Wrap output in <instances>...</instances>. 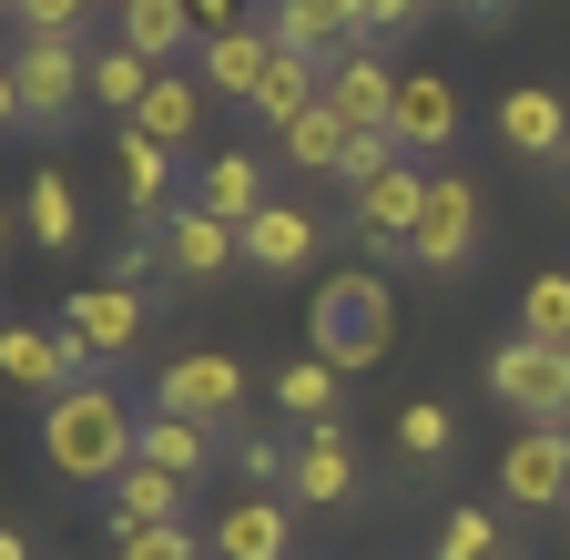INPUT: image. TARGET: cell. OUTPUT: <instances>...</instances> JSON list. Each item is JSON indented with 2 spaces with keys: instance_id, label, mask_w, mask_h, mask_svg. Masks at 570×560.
Returning <instances> with one entry per match:
<instances>
[{
  "instance_id": "obj_1",
  "label": "cell",
  "mask_w": 570,
  "mask_h": 560,
  "mask_svg": "<svg viewBox=\"0 0 570 560\" xmlns=\"http://www.w3.org/2000/svg\"><path fill=\"white\" fill-rule=\"evenodd\" d=\"M142 459V417L112 377H82V387H61L41 407V469L71 479V489H112L122 469Z\"/></svg>"
},
{
  "instance_id": "obj_2",
  "label": "cell",
  "mask_w": 570,
  "mask_h": 560,
  "mask_svg": "<svg viewBox=\"0 0 570 560\" xmlns=\"http://www.w3.org/2000/svg\"><path fill=\"white\" fill-rule=\"evenodd\" d=\"M387 336H397V316H387V286H377V275H326V286H316L306 346H316L336 377L377 367V357H387Z\"/></svg>"
},
{
  "instance_id": "obj_3",
  "label": "cell",
  "mask_w": 570,
  "mask_h": 560,
  "mask_svg": "<svg viewBox=\"0 0 570 560\" xmlns=\"http://www.w3.org/2000/svg\"><path fill=\"white\" fill-rule=\"evenodd\" d=\"M489 397L520 429H570V346H540V336L489 346Z\"/></svg>"
},
{
  "instance_id": "obj_4",
  "label": "cell",
  "mask_w": 570,
  "mask_h": 560,
  "mask_svg": "<svg viewBox=\"0 0 570 560\" xmlns=\"http://www.w3.org/2000/svg\"><path fill=\"white\" fill-rule=\"evenodd\" d=\"M11 82H21V122L61 132L92 102V51L82 41H11Z\"/></svg>"
},
{
  "instance_id": "obj_5",
  "label": "cell",
  "mask_w": 570,
  "mask_h": 560,
  "mask_svg": "<svg viewBox=\"0 0 570 560\" xmlns=\"http://www.w3.org/2000/svg\"><path fill=\"white\" fill-rule=\"evenodd\" d=\"M479 235H489V215H479V184L469 174H428V204H417V275H469V255H479Z\"/></svg>"
},
{
  "instance_id": "obj_6",
  "label": "cell",
  "mask_w": 570,
  "mask_h": 560,
  "mask_svg": "<svg viewBox=\"0 0 570 560\" xmlns=\"http://www.w3.org/2000/svg\"><path fill=\"white\" fill-rule=\"evenodd\" d=\"M154 407L174 417H204V429H245V367L235 357H214V346H194V357H164L154 367Z\"/></svg>"
},
{
  "instance_id": "obj_7",
  "label": "cell",
  "mask_w": 570,
  "mask_h": 560,
  "mask_svg": "<svg viewBox=\"0 0 570 560\" xmlns=\"http://www.w3.org/2000/svg\"><path fill=\"white\" fill-rule=\"evenodd\" d=\"M0 377H11L21 397H61V387H82V377H102V357L82 336H61V326H0Z\"/></svg>"
},
{
  "instance_id": "obj_8",
  "label": "cell",
  "mask_w": 570,
  "mask_h": 560,
  "mask_svg": "<svg viewBox=\"0 0 570 560\" xmlns=\"http://www.w3.org/2000/svg\"><path fill=\"white\" fill-rule=\"evenodd\" d=\"M417 204H428V174L417 164H387L377 184H356L346 235L367 245V255H417Z\"/></svg>"
},
{
  "instance_id": "obj_9",
  "label": "cell",
  "mask_w": 570,
  "mask_h": 560,
  "mask_svg": "<svg viewBox=\"0 0 570 560\" xmlns=\"http://www.w3.org/2000/svg\"><path fill=\"white\" fill-rule=\"evenodd\" d=\"M265 41L296 61H346L367 51V21H356V0H265Z\"/></svg>"
},
{
  "instance_id": "obj_10",
  "label": "cell",
  "mask_w": 570,
  "mask_h": 560,
  "mask_svg": "<svg viewBox=\"0 0 570 560\" xmlns=\"http://www.w3.org/2000/svg\"><path fill=\"white\" fill-rule=\"evenodd\" d=\"M142 326H154V296H142V286H112V275H92V286L61 306V336H82L92 357H132Z\"/></svg>"
},
{
  "instance_id": "obj_11",
  "label": "cell",
  "mask_w": 570,
  "mask_h": 560,
  "mask_svg": "<svg viewBox=\"0 0 570 560\" xmlns=\"http://www.w3.org/2000/svg\"><path fill=\"white\" fill-rule=\"evenodd\" d=\"M499 500L510 510H570V429H520L499 449Z\"/></svg>"
},
{
  "instance_id": "obj_12",
  "label": "cell",
  "mask_w": 570,
  "mask_h": 560,
  "mask_svg": "<svg viewBox=\"0 0 570 560\" xmlns=\"http://www.w3.org/2000/svg\"><path fill=\"white\" fill-rule=\"evenodd\" d=\"M245 265V235L214 225L204 204H174L164 215V275H184V286H225V275Z\"/></svg>"
},
{
  "instance_id": "obj_13",
  "label": "cell",
  "mask_w": 570,
  "mask_h": 560,
  "mask_svg": "<svg viewBox=\"0 0 570 560\" xmlns=\"http://www.w3.org/2000/svg\"><path fill=\"white\" fill-rule=\"evenodd\" d=\"M184 204H204L214 225H235V235H245L265 204H275V184H265V164H255L245 144H225V154H204V174L184 184Z\"/></svg>"
},
{
  "instance_id": "obj_14",
  "label": "cell",
  "mask_w": 570,
  "mask_h": 560,
  "mask_svg": "<svg viewBox=\"0 0 570 560\" xmlns=\"http://www.w3.org/2000/svg\"><path fill=\"white\" fill-rule=\"evenodd\" d=\"M316 255H326V225L306 215L296 194H275L265 215L245 225V265H255V275H316Z\"/></svg>"
},
{
  "instance_id": "obj_15",
  "label": "cell",
  "mask_w": 570,
  "mask_h": 560,
  "mask_svg": "<svg viewBox=\"0 0 570 560\" xmlns=\"http://www.w3.org/2000/svg\"><path fill=\"white\" fill-rule=\"evenodd\" d=\"M499 144H510L520 164H570V102L550 82H520V92H499Z\"/></svg>"
},
{
  "instance_id": "obj_16",
  "label": "cell",
  "mask_w": 570,
  "mask_h": 560,
  "mask_svg": "<svg viewBox=\"0 0 570 560\" xmlns=\"http://www.w3.org/2000/svg\"><path fill=\"white\" fill-rule=\"evenodd\" d=\"M397 82H407V72H387V61H377V41H367V51L326 61V112H336L346 132H387V112H397Z\"/></svg>"
},
{
  "instance_id": "obj_17",
  "label": "cell",
  "mask_w": 570,
  "mask_h": 560,
  "mask_svg": "<svg viewBox=\"0 0 570 560\" xmlns=\"http://www.w3.org/2000/svg\"><path fill=\"white\" fill-rule=\"evenodd\" d=\"M214 560H296V510L285 500H265V489H245V500L214 520V540H204Z\"/></svg>"
},
{
  "instance_id": "obj_18",
  "label": "cell",
  "mask_w": 570,
  "mask_h": 560,
  "mask_svg": "<svg viewBox=\"0 0 570 560\" xmlns=\"http://www.w3.org/2000/svg\"><path fill=\"white\" fill-rule=\"evenodd\" d=\"M387 132H397V154H407V164H417V154H449V144H459V92H449L439 72H407Z\"/></svg>"
},
{
  "instance_id": "obj_19",
  "label": "cell",
  "mask_w": 570,
  "mask_h": 560,
  "mask_svg": "<svg viewBox=\"0 0 570 560\" xmlns=\"http://www.w3.org/2000/svg\"><path fill=\"white\" fill-rule=\"evenodd\" d=\"M265 72H275L265 21H245V31H204V92H214V102H255Z\"/></svg>"
},
{
  "instance_id": "obj_20",
  "label": "cell",
  "mask_w": 570,
  "mask_h": 560,
  "mask_svg": "<svg viewBox=\"0 0 570 560\" xmlns=\"http://www.w3.org/2000/svg\"><path fill=\"white\" fill-rule=\"evenodd\" d=\"M112 41L142 51L154 72H174V51H204V21H194V0H132V11H112Z\"/></svg>"
},
{
  "instance_id": "obj_21",
  "label": "cell",
  "mask_w": 570,
  "mask_h": 560,
  "mask_svg": "<svg viewBox=\"0 0 570 560\" xmlns=\"http://www.w3.org/2000/svg\"><path fill=\"white\" fill-rule=\"evenodd\" d=\"M296 489L306 510H336V500H356V449H346V417L336 429H296Z\"/></svg>"
},
{
  "instance_id": "obj_22",
  "label": "cell",
  "mask_w": 570,
  "mask_h": 560,
  "mask_svg": "<svg viewBox=\"0 0 570 560\" xmlns=\"http://www.w3.org/2000/svg\"><path fill=\"white\" fill-rule=\"evenodd\" d=\"M102 510H112V540H132V530H154V520H184V479L154 469V459H132V469L102 489Z\"/></svg>"
},
{
  "instance_id": "obj_23",
  "label": "cell",
  "mask_w": 570,
  "mask_h": 560,
  "mask_svg": "<svg viewBox=\"0 0 570 560\" xmlns=\"http://www.w3.org/2000/svg\"><path fill=\"white\" fill-rule=\"evenodd\" d=\"M112 164H122V204H132V225H164V215H174V154L154 144V132H132V122H122Z\"/></svg>"
},
{
  "instance_id": "obj_24",
  "label": "cell",
  "mask_w": 570,
  "mask_h": 560,
  "mask_svg": "<svg viewBox=\"0 0 570 560\" xmlns=\"http://www.w3.org/2000/svg\"><path fill=\"white\" fill-rule=\"evenodd\" d=\"M214 439H225V429H204V417H174V407H142V459H154V469H174L184 489L214 469Z\"/></svg>"
},
{
  "instance_id": "obj_25",
  "label": "cell",
  "mask_w": 570,
  "mask_h": 560,
  "mask_svg": "<svg viewBox=\"0 0 570 560\" xmlns=\"http://www.w3.org/2000/svg\"><path fill=\"white\" fill-rule=\"evenodd\" d=\"M204 72H154V92H142V112H132V132H154V144L174 154V144H194V122H204Z\"/></svg>"
},
{
  "instance_id": "obj_26",
  "label": "cell",
  "mask_w": 570,
  "mask_h": 560,
  "mask_svg": "<svg viewBox=\"0 0 570 560\" xmlns=\"http://www.w3.org/2000/svg\"><path fill=\"white\" fill-rule=\"evenodd\" d=\"M21 225H31V245H51V255H71L82 245V194H71V174H31L21 184Z\"/></svg>"
},
{
  "instance_id": "obj_27",
  "label": "cell",
  "mask_w": 570,
  "mask_h": 560,
  "mask_svg": "<svg viewBox=\"0 0 570 560\" xmlns=\"http://www.w3.org/2000/svg\"><path fill=\"white\" fill-rule=\"evenodd\" d=\"M316 102H326V61H296V51H275V72H265L255 112H265L275 132H296V122H306Z\"/></svg>"
},
{
  "instance_id": "obj_28",
  "label": "cell",
  "mask_w": 570,
  "mask_h": 560,
  "mask_svg": "<svg viewBox=\"0 0 570 560\" xmlns=\"http://www.w3.org/2000/svg\"><path fill=\"white\" fill-rule=\"evenodd\" d=\"M275 407L296 417V429H336V367L326 357H296V367L275 377Z\"/></svg>"
},
{
  "instance_id": "obj_29",
  "label": "cell",
  "mask_w": 570,
  "mask_h": 560,
  "mask_svg": "<svg viewBox=\"0 0 570 560\" xmlns=\"http://www.w3.org/2000/svg\"><path fill=\"white\" fill-rule=\"evenodd\" d=\"M449 439H459L449 397H407V407H397V459H407V469H439V459H449Z\"/></svg>"
},
{
  "instance_id": "obj_30",
  "label": "cell",
  "mask_w": 570,
  "mask_h": 560,
  "mask_svg": "<svg viewBox=\"0 0 570 560\" xmlns=\"http://www.w3.org/2000/svg\"><path fill=\"white\" fill-rule=\"evenodd\" d=\"M275 144H285V164H296V174H346V144H356V132H346V122L316 102L296 132H275Z\"/></svg>"
},
{
  "instance_id": "obj_31",
  "label": "cell",
  "mask_w": 570,
  "mask_h": 560,
  "mask_svg": "<svg viewBox=\"0 0 570 560\" xmlns=\"http://www.w3.org/2000/svg\"><path fill=\"white\" fill-rule=\"evenodd\" d=\"M142 92H154V61H142V51H92V102L102 112H142Z\"/></svg>"
},
{
  "instance_id": "obj_32",
  "label": "cell",
  "mask_w": 570,
  "mask_h": 560,
  "mask_svg": "<svg viewBox=\"0 0 570 560\" xmlns=\"http://www.w3.org/2000/svg\"><path fill=\"white\" fill-rule=\"evenodd\" d=\"M520 336L570 346V275H530V286H520Z\"/></svg>"
},
{
  "instance_id": "obj_33",
  "label": "cell",
  "mask_w": 570,
  "mask_h": 560,
  "mask_svg": "<svg viewBox=\"0 0 570 560\" xmlns=\"http://www.w3.org/2000/svg\"><path fill=\"white\" fill-rule=\"evenodd\" d=\"M235 469H245V489H285V479H296V439H275V429H235Z\"/></svg>"
},
{
  "instance_id": "obj_34",
  "label": "cell",
  "mask_w": 570,
  "mask_h": 560,
  "mask_svg": "<svg viewBox=\"0 0 570 560\" xmlns=\"http://www.w3.org/2000/svg\"><path fill=\"white\" fill-rule=\"evenodd\" d=\"M82 21H92V0H11L21 41H82Z\"/></svg>"
},
{
  "instance_id": "obj_35",
  "label": "cell",
  "mask_w": 570,
  "mask_h": 560,
  "mask_svg": "<svg viewBox=\"0 0 570 560\" xmlns=\"http://www.w3.org/2000/svg\"><path fill=\"white\" fill-rule=\"evenodd\" d=\"M112 286H142V296L164 286V225H132V235L112 245Z\"/></svg>"
},
{
  "instance_id": "obj_36",
  "label": "cell",
  "mask_w": 570,
  "mask_h": 560,
  "mask_svg": "<svg viewBox=\"0 0 570 560\" xmlns=\"http://www.w3.org/2000/svg\"><path fill=\"white\" fill-rule=\"evenodd\" d=\"M439 560H510V540H499V520H489V510H449Z\"/></svg>"
},
{
  "instance_id": "obj_37",
  "label": "cell",
  "mask_w": 570,
  "mask_h": 560,
  "mask_svg": "<svg viewBox=\"0 0 570 560\" xmlns=\"http://www.w3.org/2000/svg\"><path fill=\"white\" fill-rule=\"evenodd\" d=\"M122 560H214V550L194 540V520H154V530L122 540Z\"/></svg>"
},
{
  "instance_id": "obj_38",
  "label": "cell",
  "mask_w": 570,
  "mask_h": 560,
  "mask_svg": "<svg viewBox=\"0 0 570 560\" xmlns=\"http://www.w3.org/2000/svg\"><path fill=\"white\" fill-rule=\"evenodd\" d=\"M356 21H367V41H387V31L417 21V0H356Z\"/></svg>"
},
{
  "instance_id": "obj_39",
  "label": "cell",
  "mask_w": 570,
  "mask_h": 560,
  "mask_svg": "<svg viewBox=\"0 0 570 560\" xmlns=\"http://www.w3.org/2000/svg\"><path fill=\"white\" fill-rule=\"evenodd\" d=\"M194 21H204V31H245L255 11H245V0H194Z\"/></svg>"
},
{
  "instance_id": "obj_40",
  "label": "cell",
  "mask_w": 570,
  "mask_h": 560,
  "mask_svg": "<svg viewBox=\"0 0 570 560\" xmlns=\"http://www.w3.org/2000/svg\"><path fill=\"white\" fill-rule=\"evenodd\" d=\"M21 122V82H11V61H0V132Z\"/></svg>"
},
{
  "instance_id": "obj_41",
  "label": "cell",
  "mask_w": 570,
  "mask_h": 560,
  "mask_svg": "<svg viewBox=\"0 0 570 560\" xmlns=\"http://www.w3.org/2000/svg\"><path fill=\"white\" fill-rule=\"evenodd\" d=\"M0 560H31V540H21V530H11V520H0Z\"/></svg>"
},
{
  "instance_id": "obj_42",
  "label": "cell",
  "mask_w": 570,
  "mask_h": 560,
  "mask_svg": "<svg viewBox=\"0 0 570 560\" xmlns=\"http://www.w3.org/2000/svg\"><path fill=\"white\" fill-rule=\"evenodd\" d=\"M459 11H469V21H499V11H510V0H459Z\"/></svg>"
},
{
  "instance_id": "obj_43",
  "label": "cell",
  "mask_w": 570,
  "mask_h": 560,
  "mask_svg": "<svg viewBox=\"0 0 570 560\" xmlns=\"http://www.w3.org/2000/svg\"><path fill=\"white\" fill-rule=\"evenodd\" d=\"M92 11H132V0H92Z\"/></svg>"
},
{
  "instance_id": "obj_44",
  "label": "cell",
  "mask_w": 570,
  "mask_h": 560,
  "mask_svg": "<svg viewBox=\"0 0 570 560\" xmlns=\"http://www.w3.org/2000/svg\"><path fill=\"white\" fill-rule=\"evenodd\" d=\"M0 245H11V215H0Z\"/></svg>"
},
{
  "instance_id": "obj_45",
  "label": "cell",
  "mask_w": 570,
  "mask_h": 560,
  "mask_svg": "<svg viewBox=\"0 0 570 560\" xmlns=\"http://www.w3.org/2000/svg\"><path fill=\"white\" fill-rule=\"evenodd\" d=\"M560 194H570V164H560Z\"/></svg>"
},
{
  "instance_id": "obj_46",
  "label": "cell",
  "mask_w": 570,
  "mask_h": 560,
  "mask_svg": "<svg viewBox=\"0 0 570 560\" xmlns=\"http://www.w3.org/2000/svg\"><path fill=\"white\" fill-rule=\"evenodd\" d=\"M0 11H11V0H0Z\"/></svg>"
}]
</instances>
